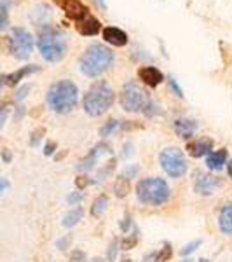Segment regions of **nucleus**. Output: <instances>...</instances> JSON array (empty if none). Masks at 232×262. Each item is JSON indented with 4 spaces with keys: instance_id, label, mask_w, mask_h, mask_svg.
I'll return each mask as SVG.
<instances>
[{
    "instance_id": "1a4fd4ad",
    "label": "nucleus",
    "mask_w": 232,
    "mask_h": 262,
    "mask_svg": "<svg viewBox=\"0 0 232 262\" xmlns=\"http://www.w3.org/2000/svg\"><path fill=\"white\" fill-rule=\"evenodd\" d=\"M59 4V7L65 11V14L70 19H73L75 23L82 21L84 18L89 16V9L80 2V0H56Z\"/></svg>"
},
{
    "instance_id": "6e6552de",
    "label": "nucleus",
    "mask_w": 232,
    "mask_h": 262,
    "mask_svg": "<svg viewBox=\"0 0 232 262\" xmlns=\"http://www.w3.org/2000/svg\"><path fill=\"white\" fill-rule=\"evenodd\" d=\"M11 46V53L18 60H26L33 51V37L30 35L28 30L25 28H14L12 30V37L9 40Z\"/></svg>"
},
{
    "instance_id": "20e7f679",
    "label": "nucleus",
    "mask_w": 232,
    "mask_h": 262,
    "mask_svg": "<svg viewBox=\"0 0 232 262\" xmlns=\"http://www.w3.org/2000/svg\"><path fill=\"white\" fill-rule=\"evenodd\" d=\"M39 51L42 58L49 63L61 62L66 56V39L63 32L53 28V26H44L39 35Z\"/></svg>"
},
{
    "instance_id": "58836bf2",
    "label": "nucleus",
    "mask_w": 232,
    "mask_h": 262,
    "mask_svg": "<svg viewBox=\"0 0 232 262\" xmlns=\"http://www.w3.org/2000/svg\"><path fill=\"white\" fill-rule=\"evenodd\" d=\"M7 116H9V109H7V107H0V128L4 126L5 119H7Z\"/></svg>"
},
{
    "instance_id": "412c9836",
    "label": "nucleus",
    "mask_w": 232,
    "mask_h": 262,
    "mask_svg": "<svg viewBox=\"0 0 232 262\" xmlns=\"http://www.w3.org/2000/svg\"><path fill=\"white\" fill-rule=\"evenodd\" d=\"M114 193H116L117 197H126L127 194L131 193V184L127 179H119L116 184H114Z\"/></svg>"
},
{
    "instance_id": "3c124183",
    "label": "nucleus",
    "mask_w": 232,
    "mask_h": 262,
    "mask_svg": "<svg viewBox=\"0 0 232 262\" xmlns=\"http://www.w3.org/2000/svg\"><path fill=\"white\" fill-rule=\"evenodd\" d=\"M122 262H131V261H129V259H126V261H122Z\"/></svg>"
},
{
    "instance_id": "c85d7f7f",
    "label": "nucleus",
    "mask_w": 232,
    "mask_h": 262,
    "mask_svg": "<svg viewBox=\"0 0 232 262\" xmlns=\"http://www.w3.org/2000/svg\"><path fill=\"white\" fill-rule=\"evenodd\" d=\"M7 25H9V16H7V11H5V4H2L0 5V30H4Z\"/></svg>"
},
{
    "instance_id": "2f4dec72",
    "label": "nucleus",
    "mask_w": 232,
    "mask_h": 262,
    "mask_svg": "<svg viewBox=\"0 0 232 262\" xmlns=\"http://www.w3.org/2000/svg\"><path fill=\"white\" fill-rule=\"evenodd\" d=\"M82 199H84V194L80 193V191H77V193H72L68 197H66V203L68 204H79Z\"/></svg>"
},
{
    "instance_id": "7c9ffc66",
    "label": "nucleus",
    "mask_w": 232,
    "mask_h": 262,
    "mask_svg": "<svg viewBox=\"0 0 232 262\" xmlns=\"http://www.w3.org/2000/svg\"><path fill=\"white\" fill-rule=\"evenodd\" d=\"M116 170V159H110L109 166H105L102 171H100L98 179H105V177H109V175H112V171Z\"/></svg>"
},
{
    "instance_id": "37998d69",
    "label": "nucleus",
    "mask_w": 232,
    "mask_h": 262,
    "mask_svg": "<svg viewBox=\"0 0 232 262\" xmlns=\"http://www.w3.org/2000/svg\"><path fill=\"white\" fill-rule=\"evenodd\" d=\"M156 257H157V252H152L150 255H145V257H143V262H156Z\"/></svg>"
},
{
    "instance_id": "f8f14e48",
    "label": "nucleus",
    "mask_w": 232,
    "mask_h": 262,
    "mask_svg": "<svg viewBox=\"0 0 232 262\" xmlns=\"http://www.w3.org/2000/svg\"><path fill=\"white\" fill-rule=\"evenodd\" d=\"M138 79L142 80L143 84H147L149 87H157L164 80V75L156 66H142V68L138 70Z\"/></svg>"
},
{
    "instance_id": "6ab92c4d",
    "label": "nucleus",
    "mask_w": 232,
    "mask_h": 262,
    "mask_svg": "<svg viewBox=\"0 0 232 262\" xmlns=\"http://www.w3.org/2000/svg\"><path fill=\"white\" fill-rule=\"evenodd\" d=\"M35 72H39V66H35V65L23 66V68H19V70H16V72L9 73V75H5L4 82L7 84V86H16V84H18L19 80L23 79V77L30 75V73H35Z\"/></svg>"
},
{
    "instance_id": "4468645a",
    "label": "nucleus",
    "mask_w": 232,
    "mask_h": 262,
    "mask_svg": "<svg viewBox=\"0 0 232 262\" xmlns=\"http://www.w3.org/2000/svg\"><path fill=\"white\" fill-rule=\"evenodd\" d=\"M103 39L107 40L112 46H117V48H122L127 44V33L124 30L117 28V26H107L103 30Z\"/></svg>"
},
{
    "instance_id": "aec40b11",
    "label": "nucleus",
    "mask_w": 232,
    "mask_h": 262,
    "mask_svg": "<svg viewBox=\"0 0 232 262\" xmlns=\"http://www.w3.org/2000/svg\"><path fill=\"white\" fill-rule=\"evenodd\" d=\"M107 206H109V197H107L105 194H102V196L96 197L93 206H91V215H93V217H100V215L107 210Z\"/></svg>"
},
{
    "instance_id": "c03bdc74",
    "label": "nucleus",
    "mask_w": 232,
    "mask_h": 262,
    "mask_svg": "<svg viewBox=\"0 0 232 262\" xmlns=\"http://www.w3.org/2000/svg\"><path fill=\"white\" fill-rule=\"evenodd\" d=\"M2 159H4L5 163H9V161H11V152H7V150H4V152H2Z\"/></svg>"
},
{
    "instance_id": "5701e85b",
    "label": "nucleus",
    "mask_w": 232,
    "mask_h": 262,
    "mask_svg": "<svg viewBox=\"0 0 232 262\" xmlns=\"http://www.w3.org/2000/svg\"><path fill=\"white\" fill-rule=\"evenodd\" d=\"M120 128V123L119 121H109V123L105 124V126L102 128V130H100V136H103V138H105V136H110L114 133V131H117Z\"/></svg>"
},
{
    "instance_id": "f3484780",
    "label": "nucleus",
    "mask_w": 232,
    "mask_h": 262,
    "mask_svg": "<svg viewBox=\"0 0 232 262\" xmlns=\"http://www.w3.org/2000/svg\"><path fill=\"white\" fill-rule=\"evenodd\" d=\"M77 30H79L82 35H96V33L100 32V28H102V25H100V21L95 18V16H87V18H84L82 21L77 23Z\"/></svg>"
},
{
    "instance_id": "8fccbe9b",
    "label": "nucleus",
    "mask_w": 232,
    "mask_h": 262,
    "mask_svg": "<svg viewBox=\"0 0 232 262\" xmlns=\"http://www.w3.org/2000/svg\"><path fill=\"white\" fill-rule=\"evenodd\" d=\"M181 262H192V261H190V259H185V261H181Z\"/></svg>"
},
{
    "instance_id": "7ed1b4c3",
    "label": "nucleus",
    "mask_w": 232,
    "mask_h": 262,
    "mask_svg": "<svg viewBox=\"0 0 232 262\" xmlns=\"http://www.w3.org/2000/svg\"><path fill=\"white\" fill-rule=\"evenodd\" d=\"M114 100H116V93L112 87L105 80H98L87 89L82 105L87 116L98 117L114 105Z\"/></svg>"
},
{
    "instance_id": "a211bd4d",
    "label": "nucleus",
    "mask_w": 232,
    "mask_h": 262,
    "mask_svg": "<svg viewBox=\"0 0 232 262\" xmlns=\"http://www.w3.org/2000/svg\"><path fill=\"white\" fill-rule=\"evenodd\" d=\"M218 226L224 231L225 234H231L232 236V203L225 204L220 210V215H218Z\"/></svg>"
},
{
    "instance_id": "c756f323",
    "label": "nucleus",
    "mask_w": 232,
    "mask_h": 262,
    "mask_svg": "<svg viewBox=\"0 0 232 262\" xmlns=\"http://www.w3.org/2000/svg\"><path fill=\"white\" fill-rule=\"evenodd\" d=\"M168 84H170L171 91H173L174 95L178 96V98H183V91H181V87L178 86V82H176V80L173 79V77H170V79H168Z\"/></svg>"
},
{
    "instance_id": "393cba45",
    "label": "nucleus",
    "mask_w": 232,
    "mask_h": 262,
    "mask_svg": "<svg viewBox=\"0 0 232 262\" xmlns=\"http://www.w3.org/2000/svg\"><path fill=\"white\" fill-rule=\"evenodd\" d=\"M136 243H138V234L133 233L131 236H126L120 240V248H122V250H131V248H134Z\"/></svg>"
},
{
    "instance_id": "a18cd8bd",
    "label": "nucleus",
    "mask_w": 232,
    "mask_h": 262,
    "mask_svg": "<svg viewBox=\"0 0 232 262\" xmlns=\"http://www.w3.org/2000/svg\"><path fill=\"white\" fill-rule=\"evenodd\" d=\"M227 171H229V177H231V179H232V161L227 164Z\"/></svg>"
},
{
    "instance_id": "39448f33",
    "label": "nucleus",
    "mask_w": 232,
    "mask_h": 262,
    "mask_svg": "<svg viewBox=\"0 0 232 262\" xmlns=\"http://www.w3.org/2000/svg\"><path fill=\"white\" fill-rule=\"evenodd\" d=\"M170 186L166 180L150 177L138 182L136 186V196L143 204H152V206H161L170 199Z\"/></svg>"
},
{
    "instance_id": "9b49d317",
    "label": "nucleus",
    "mask_w": 232,
    "mask_h": 262,
    "mask_svg": "<svg viewBox=\"0 0 232 262\" xmlns=\"http://www.w3.org/2000/svg\"><path fill=\"white\" fill-rule=\"evenodd\" d=\"M222 186V180L215 175H199L194 184V189L197 194H203V196H211V194L217 191V187Z\"/></svg>"
},
{
    "instance_id": "cd10ccee",
    "label": "nucleus",
    "mask_w": 232,
    "mask_h": 262,
    "mask_svg": "<svg viewBox=\"0 0 232 262\" xmlns=\"http://www.w3.org/2000/svg\"><path fill=\"white\" fill-rule=\"evenodd\" d=\"M117 250H119V241L114 240L112 243H110V247H109V254H107V259H109L110 262L116 261V257H117Z\"/></svg>"
},
{
    "instance_id": "4be33fe9",
    "label": "nucleus",
    "mask_w": 232,
    "mask_h": 262,
    "mask_svg": "<svg viewBox=\"0 0 232 262\" xmlns=\"http://www.w3.org/2000/svg\"><path fill=\"white\" fill-rule=\"evenodd\" d=\"M82 213H84V211H82V208H80V206L75 208V210H72L70 213H66L65 218H63V226H65V227H73L77 222H79L80 218H82Z\"/></svg>"
},
{
    "instance_id": "e433bc0d",
    "label": "nucleus",
    "mask_w": 232,
    "mask_h": 262,
    "mask_svg": "<svg viewBox=\"0 0 232 262\" xmlns=\"http://www.w3.org/2000/svg\"><path fill=\"white\" fill-rule=\"evenodd\" d=\"M42 135H44V130H39V131H35L32 135V140H30V145L32 147H37L40 143V138H42Z\"/></svg>"
},
{
    "instance_id": "b1692460",
    "label": "nucleus",
    "mask_w": 232,
    "mask_h": 262,
    "mask_svg": "<svg viewBox=\"0 0 232 262\" xmlns=\"http://www.w3.org/2000/svg\"><path fill=\"white\" fill-rule=\"evenodd\" d=\"M171 257H173V248H171V245H170V243H164L163 250L157 252L156 262H168Z\"/></svg>"
},
{
    "instance_id": "79ce46f5",
    "label": "nucleus",
    "mask_w": 232,
    "mask_h": 262,
    "mask_svg": "<svg viewBox=\"0 0 232 262\" xmlns=\"http://www.w3.org/2000/svg\"><path fill=\"white\" fill-rule=\"evenodd\" d=\"M7 187H9V180L7 179H0V194L4 193Z\"/></svg>"
},
{
    "instance_id": "473e14b6",
    "label": "nucleus",
    "mask_w": 232,
    "mask_h": 262,
    "mask_svg": "<svg viewBox=\"0 0 232 262\" xmlns=\"http://www.w3.org/2000/svg\"><path fill=\"white\" fill-rule=\"evenodd\" d=\"M68 262H86V254H84L82 250H73Z\"/></svg>"
},
{
    "instance_id": "2eb2a0df",
    "label": "nucleus",
    "mask_w": 232,
    "mask_h": 262,
    "mask_svg": "<svg viewBox=\"0 0 232 262\" xmlns=\"http://www.w3.org/2000/svg\"><path fill=\"white\" fill-rule=\"evenodd\" d=\"M174 131H176V135L181 136V138L189 140L190 136H194V133L197 131V123L192 119H176L174 121Z\"/></svg>"
},
{
    "instance_id": "f257e3e1",
    "label": "nucleus",
    "mask_w": 232,
    "mask_h": 262,
    "mask_svg": "<svg viewBox=\"0 0 232 262\" xmlns=\"http://www.w3.org/2000/svg\"><path fill=\"white\" fill-rule=\"evenodd\" d=\"M48 105L56 114H68L79 102V87L68 79L55 82L48 89Z\"/></svg>"
},
{
    "instance_id": "f704fd0d",
    "label": "nucleus",
    "mask_w": 232,
    "mask_h": 262,
    "mask_svg": "<svg viewBox=\"0 0 232 262\" xmlns=\"http://www.w3.org/2000/svg\"><path fill=\"white\" fill-rule=\"evenodd\" d=\"M30 89H32V86H30V84H25V86H23L21 89L16 93V100H18V102H21L23 98H26V95H28Z\"/></svg>"
},
{
    "instance_id": "9d476101",
    "label": "nucleus",
    "mask_w": 232,
    "mask_h": 262,
    "mask_svg": "<svg viewBox=\"0 0 232 262\" xmlns=\"http://www.w3.org/2000/svg\"><path fill=\"white\" fill-rule=\"evenodd\" d=\"M110 152H112V147H110L109 143H98L95 149H91V152L87 154L79 164H77V170L79 171L93 170V168L96 166V163H98L100 156H102V154H110Z\"/></svg>"
},
{
    "instance_id": "a878e982",
    "label": "nucleus",
    "mask_w": 232,
    "mask_h": 262,
    "mask_svg": "<svg viewBox=\"0 0 232 262\" xmlns=\"http://www.w3.org/2000/svg\"><path fill=\"white\" fill-rule=\"evenodd\" d=\"M138 173H140V166H138V164H129L127 168H124L122 177L131 180V179H134V177H138Z\"/></svg>"
},
{
    "instance_id": "ea45409f",
    "label": "nucleus",
    "mask_w": 232,
    "mask_h": 262,
    "mask_svg": "<svg viewBox=\"0 0 232 262\" xmlns=\"http://www.w3.org/2000/svg\"><path fill=\"white\" fill-rule=\"evenodd\" d=\"M55 150H56V142H48V145L44 149V154H46V156H51V154H55Z\"/></svg>"
},
{
    "instance_id": "72a5a7b5",
    "label": "nucleus",
    "mask_w": 232,
    "mask_h": 262,
    "mask_svg": "<svg viewBox=\"0 0 232 262\" xmlns=\"http://www.w3.org/2000/svg\"><path fill=\"white\" fill-rule=\"evenodd\" d=\"M91 182H93V180H91L89 177H77V180H75V186L79 187V191H82L84 187H87Z\"/></svg>"
},
{
    "instance_id": "de8ad7c7",
    "label": "nucleus",
    "mask_w": 232,
    "mask_h": 262,
    "mask_svg": "<svg viewBox=\"0 0 232 262\" xmlns=\"http://www.w3.org/2000/svg\"><path fill=\"white\" fill-rule=\"evenodd\" d=\"M199 262H210V261H208V259H201Z\"/></svg>"
},
{
    "instance_id": "bb28decb",
    "label": "nucleus",
    "mask_w": 232,
    "mask_h": 262,
    "mask_svg": "<svg viewBox=\"0 0 232 262\" xmlns=\"http://www.w3.org/2000/svg\"><path fill=\"white\" fill-rule=\"evenodd\" d=\"M201 243H203V241H201V240H194L192 243L185 245V247L180 250V254H181V255H190V254H194V252H196L197 248L201 247Z\"/></svg>"
},
{
    "instance_id": "0eeeda50",
    "label": "nucleus",
    "mask_w": 232,
    "mask_h": 262,
    "mask_svg": "<svg viewBox=\"0 0 232 262\" xmlns=\"http://www.w3.org/2000/svg\"><path fill=\"white\" fill-rule=\"evenodd\" d=\"M159 163L163 170L173 179H180L187 173V161L180 149L176 147H168L159 154Z\"/></svg>"
},
{
    "instance_id": "49530a36",
    "label": "nucleus",
    "mask_w": 232,
    "mask_h": 262,
    "mask_svg": "<svg viewBox=\"0 0 232 262\" xmlns=\"http://www.w3.org/2000/svg\"><path fill=\"white\" fill-rule=\"evenodd\" d=\"M2 84H4V77H0V87H2Z\"/></svg>"
},
{
    "instance_id": "dca6fc26",
    "label": "nucleus",
    "mask_w": 232,
    "mask_h": 262,
    "mask_svg": "<svg viewBox=\"0 0 232 262\" xmlns=\"http://www.w3.org/2000/svg\"><path fill=\"white\" fill-rule=\"evenodd\" d=\"M225 163H227V150L225 149L210 152L206 157V166L213 171H220L225 166Z\"/></svg>"
},
{
    "instance_id": "09e8293b",
    "label": "nucleus",
    "mask_w": 232,
    "mask_h": 262,
    "mask_svg": "<svg viewBox=\"0 0 232 262\" xmlns=\"http://www.w3.org/2000/svg\"><path fill=\"white\" fill-rule=\"evenodd\" d=\"M93 262H103V261H102V259H95Z\"/></svg>"
},
{
    "instance_id": "f03ea898",
    "label": "nucleus",
    "mask_w": 232,
    "mask_h": 262,
    "mask_svg": "<svg viewBox=\"0 0 232 262\" xmlns=\"http://www.w3.org/2000/svg\"><path fill=\"white\" fill-rule=\"evenodd\" d=\"M114 65V53L103 44H91L84 51L79 62V68L84 75L98 77Z\"/></svg>"
},
{
    "instance_id": "a19ab883",
    "label": "nucleus",
    "mask_w": 232,
    "mask_h": 262,
    "mask_svg": "<svg viewBox=\"0 0 232 262\" xmlns=\"http://www.w3.org/2000/svg\"><path fill=\"white\" fill-rule=\"evenodd\" d=\"M129 227H131V218H129V217H126V218H124V220H122V222H120V229H122L124 233H126V231L129 229Z\"/></svg>"
},
{
    "instance_id": "c9c22d12",
    "label": "nucleus",
    "mask_w": 232,
    "mask_h": 262,
    "mask_svg": "<svg viewBox=\"0 0 232 262\" xmlns=\"http://www.w3.org/2000/svg\"><path fill=\"white\" fill-rule=\"evenodd\" d=\"M70 243H72V236H66V238H61V240H58V243H56V247L59 248V250H66V248L70 247Z\"/></svg>"
},
{
    "instance_id": "ddd939ff",
    "label": "nucleus",
    "mask_w": 232,
    "mask_h": 262,
    "mask_svg": "<svg viewBox=\"0 0 232 262\" xmlns=\"http://www.w3.org/2000/svg\"><path fill=\"white\" fill-rule=\"evenodd\" d=\"M213 149V140L211 138H197V140H192V142L187 143V152L190 154L192 157H203V156H208Z\"/></svg>"
},
{
    "instance_id": "423d86ee",
    "label": "nucleus",
    "mask_w": 232,
    "mask_h": 262,
    "mask_svg": "<svg viewBox=\"0 0 232 262\" xmlns=\"http://www.w3.org/2000/svg\"><path fill=\"white\" fill-rule=\"evenodd\" d=\"M149 103L150 98L136 82L129 80V82L124 84L122 91H120V105L126 112H140Z\"/></svg>"
},
{
    "instance_id": "4c0bfd02",
    "label": "nucleus",
    "mask_w": 232,
    "mask_h": 262,
    "mask_svg": "<svg viewBox=\"0 0 232 262\" xmlns=\"http://www.w3.org/2000/svg\"><path fill=\"white\" fill-rule=\"evenodd\" d=\"M133 149H134V147H133V143H131V142H127L126 145H124V152H122L124 159H127V157L133 156Z\"/></svg>"
}]
</instances>
